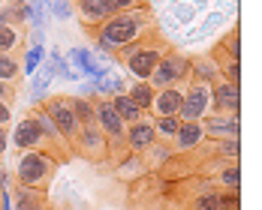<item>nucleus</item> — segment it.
I'll return each mask as SVG.
<instances>
[{
    "instance_id": "1",
    "label": "nucleus",
    "mask_w": 262,
    "mask_h": 210,
    "mask_svg": "<svg viewBox=\"0 0 262 210\" xmlns=\"http://www.w3.org/2000/svg\"><path fill=\"white\" fill-rule=\"evenodd\" d=\"M12 147L15 150H36V153H46L49 159H54L57 165L70 162L73 150L70 144L63 141V135L57 132V126L52 123V117L42 111V105H30L25 117L18 120V126L12 129Z\"/></svg>"
},
{
    "instance_id": "2",
    "label": "nucleus",
    "mask_w": 262,
    "mask_h": 210,
    "mask_svg": "<svg viewBox=\"0 0 262 210\" xmlns=\"http://www.w3.org/2000/svg\"><path fill=\"white\" fill-rule=\"evenodd\" d=\"M151 30H157L154 6H148V9H130V12H118V15H112L108 21H103L100 27L88 30V36H91L94 48H97L100 54H112V57H115L118 48H124V45L136 42L139 36H145V33H151Z\"/></svg>"
},
{
    "instance_id": "3",
    "label": "nucleus",
    "mask_w": 262,
    "mask_h": 210,
    "mask_svg": "<svg viewBox=\"0 0 262 210\" xmlns=\"http://www.w3.org/2000/svg\"><path fill=\"white\" fill-rule=\"evenodd\" d=\"M172 48V39L166 36V33H157V30H151V33H145V36H139L136 42L130 45H124V48H118L115 57H118V63L133 72L139 81H148L151 78V72H154V66L160 63V57Z\"/></svg>"
},
{
    "instance_id": "4",
    "label": "nucleus",
    "mask_w": 262,
    "mask_h": 210,
    "mask_svg": "<svg viewBox=\"0 0 262 210\" xmlns=\"http://www.w3.org/2000/svg\"><path fill=\"white\" fill-rule=\"evenodd\" d=\"M54 174H57V162L49 159L46 153H36V150H15L12 153V183L49 192Z\"/></svg>"
},
{
    "instance_id": "5",
    "label": "nucleus",
    "mask_w": 262,
    "mask_h": 210,
    "mask_svg": "<svg viewBox=\"0 0 262 210\" xmlns=\"http://www.w3.org/2000/svg\"><path fill=\"white\" fill-rule=\"evenodd\" d=\"M211 63L217 66L223 81H235L241 84V36H238V24L229 27L226 36L217 39V45L208 51Z\"/></svg>"
},
{
    "instance_id": "6",
    "label": "nucleus",
    "mask_w": 262,
    "mask_h": 210,
    "mask_svg": "<svg viewBox=\"0 0 262 210\" xmlns=\"http://www.w3.org/2000/svg\"><path fill=\"white\" fill-rule=\"evenodd\" d=\"M187 75H190V54L178 51L175 45L160 57V63L151 72V87L160 90V87H172V84H187Z\"/></svg>"
},
{
    "instance_id": "7",
    "label": "nucleus",
    "mask_w": 262,
    "mask_h": 210,
    "mask_svg": "<svg viewBox=\"0 0 262 210\" xmlns=\"http://www.w3.org/2000/svg\"><path fill=\"white\" fill-rule=\"evenodd\" d=\"M39 105H42V111L52 117V123L57 126V132L63 135V141L73 144V138L79 135V120H76V111H73V96H63V93L46 96Z\"/></svg>"
},
{
    "instance_id": "8",
    "label": "nucleus",
    "mask_w": 262,
    "mask_h": 210,
    "mask_svg": "<svg viewBox=\"0 0 262 210\" xmlns=\"http://www.w3.org/2000/svg\"><path fill=\"white\" fill-rule=\"evenodd\" d=\"M70 150H73V156H81V159H88V162H103V159H108V141H105L103 129L97 126V120L79 126V135L73 138Z\"/></svg>"
},
{
    "instance_id": "9",
    "label": "nucleus",
    "mask_w": 262,
    "mask_h": 210,
    "mask_svg": "<svg viewBox=\"0 0 262 210\" xmlns=\"http://www.w3.org/2000/svg\"><path fill=\"white\" fill-rule=\"evenodd\" d=\"M241 111V84L217 81L208 90V114H238Z\"/></svg>"
},
{
    "instance_id": "10",
    "label": "nucleus",
    "mask_w": 262,
    "mask_h": 210,
    "mask_svg": "<svg viewBox=\"0 0 262 210\" xmlns=\"http://www.w3.org/2000/svg\"><path fill=\"white\" fill-rule=\"evenodd\" d=\"M73 15L79 18L84 30H94L103 21H108L112 15H118V9L112 0H73Z\"/></svg>"
},
{
    "instance_id": "11",
    "label": "nucleus",
    "mask_w": 262,
    "mask_h": 210,
    "mask_svg": "<svg viewBox=\"0 0 262 210\" xmlns=\"http://www.w3.org/2000/svg\"><path fill=\"white\" fill-rule=\"evenodd\" d=\"M208 84H199V81H187L184 84V102L178 117L181 120H202L208 114Z\"/></svg>"
},
{
    "instance_id": "12",
    "label": "nucleus",
    "mask_w": 262,
    "mask_h": 210,
    "mask_svg": "<svg viewBox=\"0 0 262 210\" xmlns=\"http://www.w3.org/2000/svg\"><path fill=\"white\" fill-rule=\"evenodd\" d=\"M124 144H127V150H133V153H148V150H154L157 135H154V123H151L148 114L124 129Z\"/></svg>"
},
{
    "instance_id": "13",
    "label": "nucleus",
    "mask_w": 262,
    "mask_h": 210,
    "mask_svg": "<svg viewBox=\"0 0 262 210\" xmlns=\"http://www.w3.org/2000/svg\"><path fill=\"white\" fill-rule=\"evenodd\" d=\"M9 192V204L12 210H49V192H39V189H27V186H18L9 180L6 186Z\"/></svg>"
},
{
    "instance_id": "14",
    "label": "nucleus",
    "mask_w": 262,
    "mask_h": 210,
    "mask_svg": "<svg viewBox=\"0 0 262 210\" xmlns=\"http://www.w3.org/2000/svg\"><path fill=\"white\" fill-rule=\"evenodd\" d=\"M199 123L205 129V138H214V141H220V138H238V132H241L238 114H205Z\"/></svg>"
},
{
    "instance_id": "15",
    "label": "nucleus",
    "mask_w": 262,
    "mask_h": 210,
    "mask_svg": "<svg viewBox=\"0 0 262 210\" xmlns=\"http://www.w3.org/2000/svg\"><path fill=\"white\" fill-rule=\"evenodd\" d=\"M184 102V84H172V87H160L154 90V102H151V114L148 117H169L178 114Z\"/></svg>"
},
{
    "instance_id": "16",
    "label": "nucleus",
    "mask_w": 262,
    "mask_h": 210,
    "mask_svg": "<svg viewBox=\"0 0 262 210\" xmlns=\"http://www.w3.org/2000/svg\"><path fill=\"white\" fill-rule=\"evenodd\" d=\"M202 141H208L205 138V129H202V123L199 120H184L178 135H175V141H172V150L175 153H187V150H193V147H199Z\"/></svg>"
},
{
    "instance_id": "17",
    "label": "nucleus",
    "mask_w": 262,
    "mask_h": 210,
    "mask_svg": "<svg viewBox=\"0 0 262 210\" xmlns=\"http://www.w3.org/2000/svg\"><path fill=\"white\" fill-rule=\"evenodd\" d=\"M70 63L76 66V72L88 75V78H100V75H105V66L103 63H97L94 54L88 51V48H81V45L70 48Z\"/></svg>"
},
{
    "instance_id": "18",
    "label": "nucleus",
    "mask_w": 262,
    "mask_h": 210,
    "mask_svg": "<svg viewBox=\"0 0 262 210\" xmlns=\"http://www.w3.org/2000/svg\"><path fill=\"white\" fill-rule=\"evenodd\" d=\"M187 81H199V84H217L220 81V72H217V66L211 63V57H190V75Z\"/></svg>"
},
{
    "instance_id": "19",
    "label": "nucleus",
    "mask_w": 262,
    "mask_h": 210,
    "mask_svg": "<svg viewBox=\"0 0 262 210\" xmlns=\"http://www.w3.org/2000/svg\"><path fill=\"white\" fill-rule=\"evenodd\" d=\"M27 27L21 24H3L0 27V54H18L25 48Z\"/></svg>"
},
{
    "instance_id": "20",
    "label": "nucleus",
    "mask_w": 262,
    "mask_h": 210,
    "mask_svg": "<svg viewBox=\"0 0 262 210\" xmlns=\"http://www.w3.org/2000/svg\"><path fill=\"white\" fill-rule=\"evenodd\" d=\"M151 123H154L157 144H169V147H172V141H175V135H178L184 120L178 117V114H169V117H151Z\"/></svg>"
},
{
    "instance_id": "21",
    "label": "nucleus",
    "mask_w": 262,
    "mask_h": 210,
    "mask_svg": "<svg viewBox=\"0 0 262 210\" xmlns=\"http://www.w3.org/2000/svg\"><path fill=\"white\" fill-rule=\"evenodd\" d=\"M108 102H112V108H115V114L124 120V126H130V123H136V120H142V117H145L127 93H112V96H108Z\"/></svg>"
},
{
    "instance_id": "22",
    "label": "nucleus",
    "mask_w": 262,
    "mask_h": 210,
    "mask_svg": "<svg viewBox=\"0 0 262 210\" xmlns=\"http://www.w3.org/2000/svg\"><path fill=\"white\" fill-rule=\"evenodd\" d=\"M127 96L136 102V108H139L142 114H151V102H154V87H151V81H133L130 87H127Z\"/></svg>"
},
{
    "instance_id": "23",
    "label": "nucleus",
    "mask_w": 262,
    "mask_h": 210,
    "mask_svg": "<svg viewBox=\"0 0 262 210\" xmlns=\"http://www.w3.org/2000/svg\"><path fill=\"white\" fill-rule=\"evenodd\" d=\"M238 177H241L238 159H232L229 165L223 162V165H220V171H217V189H229V192H238Z\"/></svg>"
},
{
    "instance_id": "24",
    "label": "nucleus",
    "mask_w": 262,
    "mask_h": 210,
    "mask_svg": "<svg viewBox=\"0 0 262 210\" xmlns=\"http://www.w3.org/2000/svg\"><path fill=\"white\" fill-rule=\"evenodd\" d=\"M25 18H27V24H33V30H46V3L42 0H27Z\"/></svg>"
},
{
    "instance_id": "25",
    "label": "nucleus",
    "mask_w": 262,
    "mask_h": 210,
    "mask_svg": "<svg viewBox=\"0 0 262 210\" xmlns=\"http://www.w3.org/2000/svg\"><path fill=\"white\" fill-rule=\"evenodd\" d=\"M21 75V63H18V57L15 54H0V81H18Z\"/></svg>"
},
{
    "instance_id": "26",
    "label": "nucleus",
    "mask_w": 262,
    "mask_h": 210,
    "mask_svg": "<svg viewBox=\"0 0 262 210\" xmlns=\"http://www.w3.org/2000/svg\"><path fill=\"white\" fill-rule=\"evenodd\" d=\"M42 3H46V9L52 12L57 21L73 18V0H42Z\"/></svg>"
},
{
    "instance_id": "27",
    "label": "nucleus",
    "mask_w": 262,
    "mask_h": 210,
    "mask_svg": "<svg viewBox=\"0 0 262 210\" xmlns=\"http://www.w3.org/2000/svg\"><path fill=\"white\" fill-rule=\"evenodd\" d=\"M42 54H46L42 45H30V48H27L25 66H21V72H25V75H33V69H39V66H42Z\"/></svg>"
},
{
    "instance_id": "28",
    "label": "nucleus",
    "mask_w": 262,
    "mask_h": 210,
    "mask_svg": "<svg viewBox=\"0 0 262 210\" xmlns=\"http://www.w3.org/2000/svg\"><path fill=\"white\" fill-rule=\"evenodd\" d=\"M118 12H130V9H148L151 0H112Z\"/></svg>"
},
{
    "instance_id": "29",
    "label": "nucleus",
    "mask_w": 262,
    "mask_h": 210,
    "mask_svg": "<svg viewBox=\"0 0 262 210\" xmlns=\"http://www.w3.org/2000/svg\"><path fill=\"white\" fill-rule=\"evenodd\" d=\"M0 102L3 105L15 102V84H12V81H0Z\"/></svg>"
},
{
    "instance_id": "30",
    "label": "nucleus",
    "mask_w": 262,
    "mask_h": 210,
    "mask_svg": "<svg viewBox=\"0 0 262 210\" xmlns=\"http://www.w3.org/2000/svg\"><path fill=\"white\" fill-rule=\"evenodd\" d=\"M9 120H12V105L0 102V129H3V126H9Z\"/></svg>"
},
{
    "instance_id": "31",
    "label": "nucleus",
    "mask_w": 262,
    "mask_h": 210,
    "mask_svg": "<svg viewBox=\"0 0 262 210\" xmlns=\"http://www.w3.org/2000/svg\"><path fill=\"white\" fill-rule=\"evenodd\" d=\"M6 147H9V132L0 129V159L6 156Z\"/></svg>"
},
{
    "instance_id": "32",
    "label": "nucleus",
    "mask_w": 262,
    "mask_h": 210,
    "mask_svg": "<svg viewBox=\"0 0 262 210\" xmlns=\"http://www.w3.org/2000/svg\"><path fill=\"white\" fill-rule=\"evenodd\" d=\"M6 186H9V171H6V165L0 159V189H6Z\"/></svg>"
},
{
    "instance_id": "33",
    "label": "nucleus",
    "mask_w": 262,
    "mask_h": 210,
    "mask_svg": "<svg viewBox=\"0 0 262 210\" xmlns=\"http://www.w3.org/2000/svg\"><path fill=\"white\" fill-rule=\"evenodd\" d=\"M9 24V9H0V27Z\"/></svg>"
},
{
    "instance_id": "34",
    "label": "nucleus",
    "mask_w": 262,
    "mask_h": 210,
    "mask_svg": "<svg viewBox=\"0 0 262 210\" xmlns=\"http://www.w3.org/2000/svg\"><path fill=\"white\" fill-rule=\"evenodd\" d=\"M3 3H9V6H25L27 0H3Z\"/></svg>"
},
{
    "instance_id": "35",
    "label": "nucleus",
    "mask_w": 262,
    "mask_h": 210,
    "mask_svg": "<svg viewBox=\"0 0 262 210\" xmlns=\"http://www.w3.org/2000/svg\"><path fill=\"white\" fill-rule=\"evenodd\" d=\"M49 210H57V207H49Z\"/></svg>"
},
{
    "instance_id": "36",
    "label": "nucleus",
    "mask_w": 262,
    "mask_h": 210,
    "mask_svg": "<svg viewBox=\"0 0 262 210\" xmlns=\"http://www.w3.org/2000/svg\"><path fill=\"white\" fill-rule=\"evenodd\" d=\"M0 192H3V189H0Z\"/></svg>"
},
{
    "instance_id": "37",
    "label": "nucleus",
    "mask_w": 262,
    "mask_h": 210,
    "mask_svg": "<svg viewBox=\"0 0 262 210\" xmlns=\"http://www.w3.org/2000/svg\"><path fill=\"white\" fill-rule=\"evenodd\" d=\"M0 3H3V0H0Z\"/></svg>"
}]
</instances>
